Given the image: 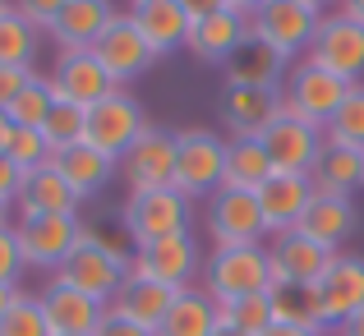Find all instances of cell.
<instances>
[{
    "label": "cell",
    "instance_id": "1",
    "mask_svg": "<svg viewBox=\"0 0 364 336\" xmlns=\"http://www.w3.org/2000/svg\"><path fill=\"white\" fill-rule=\"evenodd\" d=\"M129 254H134V249L116 244L111 235L83 230V239L74 244V254L65 258V267H60V272H51V276H60L65 286L92 295V300L111 304L120 295V286H124V272H129Z\"/></svg>",
    "mask_w": 364,
    "mask_h": 336
},
{
    "label": "cell",
    "instance_id": "2",
    "mask_svg": "<svg viewBox=\"0 0 364 336\" xmlns=\"http://www.w3.org/2000/svg\"><path fill=\"white\" fill-rule=\"evenodd\" d=\"M203 291L217 304L245 300V295L272 291V258L267 244H240V249H213L203 258Z\"/></svg>",
    "mask_w": 364,
    "mask_h": 336
},
{
    "label": "cell",
    "instance_id": "3",
    "mask_svg": "<svg viewBox=\"0 0 364 336\" xmlns=\"http://www.w3.org/2000/svg\"><path fill=\"white\" fill-rule=\"evenodd\" d=\"M120 230L129 249L157 244V239L185 235L189 230V198L180 189H152V194H129L120 212Z\"/></svg>",
    "mask_w": 364,
    "mask_h": 336
},
{
    "label": "cell",
    "instance_id": "4",
    "mask_svg": "<svg viewBox=\"0 0 364 336\" xmlns=\"http://www.w3.org/2000/svg\"><path fill=\"white\" fill-rule=\"evenodd\" d=\"M226 170V139L213 129H180L176 134V189L194 198H213Z\"/></svg>",
    "mask_w": 364,
    "mask_h": 336
},
{
    "label": "cell",
    "instance_id": "5",
    "mask_svg": "<svg viewBox=\"0 0 364 336\" xmlns=\"http://www.w3.org/2000/svg\"><path fill=\"white\" fill-rule=\"evenodd\" d=\"M350 88H355V83H346V79H337V74L318 70L314 60H295L291 70H286L282 97H286V111H295L300 120L328 129V120L337 115V107L346 102Z\"/></svg>",
    "mask_w": 364,
    "mask_h": 336
},
{
    "label": "cell",
    "instance_id": "6",
    "mask_svg": "<svg viewBox=\"0 0 364 336\" xmlns=\"http://www.w3.org/2000/svg\"><path fill=\"white\" fill-rule=\"evenodd\" d=\"M203 226L213 235V249H240V244H263L267 222L258 212V194L249 189H217L203 207Z\"/></svg>",
    "mask_w": 364,
    "mask_h": 336
},
{
    "label": "cell",
    "instance_id": "7",
    "mask_svg": "<svg viewBox=\"0 0 364 336\" xmlns=\"http://www.w3.org/2000/svg\"><path fill=\"white\" fill-rule=\"evenodd\" d=\"M148 129V111H143V102L134 97L129 88H116L107 102H97V107L88 111V148L107 152V157H124V152L139 143V134Z\"/></svg>",
    "mask_w": 364,
    "mask_h": 336
},
{
    "label": "cell",
    "instance_id": "8",
    "mask_svg": "<svg viewBox=\"0 0 364 336\" xmlns=\"http://www.w3.org/2000/svg\"><path fill=\"white\" fill-rule=\"evenodd\" d=\"M120 180L129 194H152V189H176V134L148 124L129 152L120 157Z\"/></svg>",
    "mask_w": 364,
    "mask_h": 336
},
{
    "label": "cell",
    "instance_id": "9",
    "mask_svg": "<svg viewBox=\"0 0 364 336\" xmlns=\"http://www.w3.org/2000/svg\"><path fill=\"white\" fill-rule=\"evenodd\" d=\"M318 18L323 14L295 5V0H267V5L249 18V37L267 42L282 60H295V55L304 60L309 46H314V33H318Z\"/></svg>",
    "mask_w": 364,
    "mask_h": 336
},
{
    "label": "cell",
    "instance_id": "10",
    "mask_svg": "<svg viewBox=\"0 0 364 336\" xmlns=\"http://www.w3.org/2000/svg\"><path fill=\"white\" fill-rule=\"evenodd\" d=\"M124 276H143V281H161L171 291H185L194 286V276H203V254H198L194 235H171L157 244H143L129 254V272Z\"/></svg>",
    "mask_w": 364,
    "mask_h": 336
},
{
    "label": "cell",
    "instance_id": "11",
    "mask_svg": "<svg viewBox=\"0 0 364 336\" xmlns=\"http://www.w3.org/2000/svg\"><path fill=\"white\" fill-rule=\"evenodd\" d=\"M304 60H314L318 70L337 74V79H346V83H364V23L337 14V9L323 14Z\"/></svg>",
    "mask_w": 364,
    "mask_h": 336
},
{
    "label": "cell",
    "instance_id": "12",
    "mask_svg": "<svg viewBox=\"0 0 364 336\" xmlns=\"http://www.w3.org/2000/svg\"><path fill=\"white\" fill-rule=\"evenodd\" d=\"M79 217H18L14 235H18V254L28 267H46V272H60L65 258L74 254V244L83 239Z\"/></svg>",
    "mask_w": 364,
    "mask_h": 336
},
{
    "label": "cell",
    "instance_id": "13",
    "mask_svg": "<svg viewBox=\"0 0 364 336\" xmlns=\"http://www.w3.org/2000/svg\"><path fill=\"white\" fill-rule=\"evenodd\" d=\"M286 97L282 88H245V83H226L217 97V115H222L231 139H263L272 120H282Z\"/></svg>",
    "mask_w": 364,
    "mask_h": 336
},
{
    "label": "cell",
    "instance_id": "14",
    "mask_svg": "<svg viewBox=\"0 0 364 336\" xmlns=\"http://www.w3.org/2000/svg\"><path fill=\"white\" fill-rule=\"evenodd\" d=\"M92 55H97L102 70L116 79V88H124V83H134V79H143V74L152 70V60H157V51H152L148 37L139 33V23L129 18V9H120V14L111 18V28L97 37Z\"/></svg>",
    "mask_w": 364,
    "mask_h": 336
},
{
    "label": "cell",
    "instance_id": "15",
    "mask_svg": "<svg viewBox=\"0 0 364 336\" xmlns=\"http://www.w3.org/2000/svg\"><path fill=\"white\" fill-rule=\"evenodd\" d=\"M258 143H263L272 170H295V175H309L314 161H318L323 148H328V134H323L318 124L300 120L295 111H282V120H272V129H267Z\"/></svg>",
    "mask_w": 364,
    "mask_h": 336
},
{
    "label": "cell",
    "instance_id": "16",
    "mask_svg": "<svg viewBox=\"0 0 364 336\" xmlns=\"http://www.w3.org/2000/svg\"><path fill=\"white\" fill-rule=\"evenodd\" d=\"M341 249H328L318 239H309L304 230H277L267 258H272V281H291V286H318L328 276V267L337 263Z\"/></svg>",
    "mask_w": 364,
    "mask_h": 336
},
{
    "label": "cell",
    "instance_id": "17",
    "mask_svg": "<svg viewBox=\"0 0 364 336\" xmlns=\"http://www.w3.org/2000/svg\"><path fill=\"white\" fill-rule=\"evenodd\" d=\"M55 88V97L70 102L79 111H92L97 102H107L116 92V79L102 70V60L92 51H74V55H55V70L46 74Z\"/></svg>",
    "mask_w": 364,
    "mask_h": 336
},
{
    "label": "cell",
    "instance_id": "18",
    "mask_svg": "<svg viewBox=\"0 0 364 336\" xmlns=\"http://www.w3.org/2000/svg\"><path fill=\"white\" fill-rule=\"evenodd\" d=\"M37 304H42V313H46L51 336H92L97 323L107 318V304L83 295V291H74V286H65L60 276H51V281L42 286Z\"/></svg>",
    "mask_w": 364,
    "mask_h": 336
},
{
    "label": "cell",
    "instance_id": "19",
    "mask_svg": "<svg viewBox=\"0 0 364 336\" xmlns=\"http://www.w3.org/2000/svg\"><path fill=\"white\" fill-rule=\"evenodd\" d=\"M309 203H314V180L309 175L272 170V175L258 185V212H263V222H267V235H277V230H295Z\"/></svg>",
    "mask_w": 364,
    "mask_h": 336
},
{
    "label": "cell",
    "instance_id": "20",
    "mask_svg": "<svg viewBox=\"0 0 364 336\" xmlns=\"http://www.w3.org/2000/svg\"><path fill=\"white\" fill-rule=\"evenodd\" d=\"M318 304L328 332H337L355 309H364V254H337V263L318 281Z\"/></svg>",
    "mask_w": 364,
    "mask_h": 336
},
{
    "label": "cell",
    "instance_id": "21",
    "mask_svg": "<svg viewBox=\"0 0 364 336\" xmlns=\"http://www.w3.org/2000/svg\"><path fill=\"white\" fill-rule=\"evenodd\" d=\"M79 203L83 198L70 189V180L60 175L55 161L28 170L23 175V189H18V217H79Z\"/></svg>",
    "mask_w": 364,
    "mask_h": 336
},
{
    "label": "cell",
    "instance_id": "22",
    "mask_svg": "<svg viewBox=\"0 0 364 336\" xmlns=\"http://www.w3.org/2000/svg\"><path fill=\"white\" fill-rule=\"evenodd\" d=\"M249 42V18L235 14V9H217V14L208 18H194V28H189V55H198L203 65H222L231 60L235 51Z\"/></svg>",
    "mask_w": 364,
    "mask_h": 336
},
{
    "label": "cell",
    "instance_id": "23",
    "mask_svg": "<svg viewBox=\"0 0 364 336\" xmlns=\"http://www.w3.org/2000/svg\"><path fill=\"white\" fill-rule=\"evenodd\" d=\"M120 9H111V0H70L65 14L55 18L51 37H55V55H74V51H92L97 37L111 28Z\"/></svg>",
    "mask_w": 364,
    "mask_h": 336
},
{
    "label": "cell",
    "instance_id": "24",
    "mask_svg": "<svg viewBox=\"0 0 364 336\" xmlns=\"http://www.w3.org/2000/svg\"><path fill=\"white\" fill-rule=\"evenodd\" d=\"M129 18L139 23V33L148 37V46L157 55H171V51H180V46H189L194 18L185 14L180 0H143V5L129 9Z\"/></svg>",
    "mask_w": 364,
    "mask_h": 336
},
{
    "label": "cell",
    "instance_id": "25",
    "mask_svg": "<svg viewBox=\"0 0 364 336\" xmlns=\"http://www.w3.org/2000/svg\"><path fill=\"white\" fill-rule=\"evenodd\" d=\"M309 239H318V244L328 249H341L350 235L360 230V212H355V198H332V194H314V203L304 207L300 226Z\"/></svg>",
    "mask_w": 364,
    "mask_h": 336
},
{
    "label": "cell",
    "instance_id": "26",
    "mask_svg": "<svg viewBox=\"0 0 364 336\" xmlns=\"http://www.w3.org/2000/svg\"><path fill=\"white\" fill-rule=\"evenodd\" d=\"M217 327H222L217 300L203 291V286H185V291L176 295V304H171V313L161 318L157 336H213Z\"/></svg>",
    "mask_w": 364,
    "mask_h": 336
},
{
    "label": "cell",
    "instance_id": "27",
    "mask_svg": "<svg viewBox=\"0 0 364 336\" xmlns=\"http://www.w3.org/2000/svg\"><path fill=\"white\" fill-rule=\"evenodd\" d=\"M309 180H314V194L350 198L355 189H364V152L341 148V143H328V148H323V157L314 161Z\"/></svg>",
    "mask_w": 364,
    "mask_h": 336
},
{
    "label": "cell",
    "instance_id": "28",
    "mask_svg": "<svg viewBox=\"0 0 364 336\" xmlns=\"http://www.w3.org/2000/svg\"><path fill=\"white\" fill-rule=\"evenodd\" d=\"M286 70H291V60H282L267 42L249 37L240 51L226 60V83H245V88H282Z\"/></svg>",
    "mask_w": 364,
    "mask_h": 336
},
{
    "label": "cell",
    "instance_id": "29",
    "mask_svg": "<svg viewBox=\"0 0 364 336\" xmlns=\"http://www.w3.org/2000/svg\"><path fill=\"white\" fill-rule=\"evenodd\" d=\"M176 295H180V291H171V286H161V281L124 276V286H120L116 300H111V309L124 313V318H134V323H143L148 332H157L161 318L171 313V304H176Z\"/></svg>",
    "mask_w": 364,
    "mask_h": 336
},
{
    "label": "cell",
    "instance_id": "30",
    "mask_svg": "<svg viewBox=\"0 0 364 336\" xmlns=\"http://www.w3.org/2000/svg\"><path fill=\"white\" fill-rule=\"evenodd\" d=\"M55 166H60V175L70 180V189L79 198H97L102 189L111 185V175H120V161L107 157V152L88 148V143H79V148H70L65 157H55Z\"/></svg>",
    "mask_w": 364,
    "mask_h": 336
},
{
    "label": "cell",
    "instance_id": "31",
    "mask_svg": "<svg viewBox=\"0 0 364 336\" xmlns=\"http://www.w3.org/2000/svg\"><path fill=\"white\" fill-rule=\"evenodd\" d=\"M272 300V313L277 323H291V327H304V332H323V304H318V286H291V281H272L267 291Z\"/></svg>",
    "mask_w": 364,
    "mask_h": 336
},
{
    "label": "cell",
    "instance_id": "32",
    "mask_svg": "<svg viewBox=\"0 0 364 336\" xmlns=\"http://www.w3.org/2000/svg\"><path fill=\"white\" fill-rule=\"evenodd\" d=\"M272 175V161H267L263 143L258 139H226V170H222V185L226 189H249L258 194V185Z\"/></svg>",
    "mask_w": 364,
    "mask_h": 336
},
{
    "label": "cell",
    "instance_id": "33",
    "mask_svg": "<svg viewBox=\"0 0 364 336\" xmlns=\"http://www.w3.org/2000/svg\"><path fill=\"white\" fill-rule=\"evenodd\" d=\"M37 28L18 14L14 5L0 14V70H33L37 60Z\"/></svg>",
    "mask_w": 364,
    "mask_h": 336
},
{
    "label": "cell",
    "instance_id": "34",
    "mask_svg": "<svg viewBox=\"0 0 364 336\" xmlns=\"http://www.w3.org/2000/svg\"><path fill=\"white\" fill-rule=\"evenodd\" d=\"M42 139H46V148H51V157H65L70 148H79V143L88 139V111H79V107L55 97V107L42 124Z\"/></svg>",
    "mask_w": 364,
    "mask_h": 336
},
{
    "label": "cell",
    "instance_id": "35",
    "mask_svg": "<svg viewBox=\"0 0 364 336\" xmlns=\"http://www.w3.org/2000/svg\"><path fill=\"white\" fill-rule=\"evenodd\" d=\"M51 107H55L51 79H46V74H33V83L9 102V120H14V129H42L46 115H51Z\"/></svg>",
    "mask_w": 364,
    "mask_h": 336
},
{
    "label": "cell",
    "instance_id": "36",
    "mask_svg": "<svg viewBox=\"0 0 364 336\" xmlns=\"http://www.w3.org/2000/svg\"><path fill=\"white\" fill-rule=\"evenodd\" d=\"M328 143H341V148H355L364 152V83L346 92V102L337 107V115L328 120Z\"/></svg>",
    "mask_w": 364,
    "mask_h": 336
},
{
    "label": "cell",
    "instance_id": "37",
    "mask_svg": "<svg viewBox=\"0 0 364 336\" xmlns=\"http://www.w3.org/2000/svg\"><path fill=\"white\" fill-rule=\"evenodd\" d=\"M217 309H222V323H226V327H235V332H245V336H263L277 323L272 300H267V295H245V300L217 304Z\"/></svg>",
    "mask_w": 364,
    "mask_h": 336
},
{
    "label": "cell",
    "instance_id": "38",
    "mask_svg": "<svg viewBox=\"0 0 364 336\" xmlns=\"http://www.w3.org/2000/svg\"><path fill=\"white\" fill-rule=\"evenodd\" d=\"M0 336H51V327H46V313H42V304H37V295L18 291L14 309L0 318Z\"/></svg>",
    "mask_w": 364,
    "mask_h": 336
},
{
    "label": "cell",
    "instance_id": "39",
    "mask_svg": "<svg viewBox=\"0 0 364 336\" xmlns=\"http://www.w3.org/2000/svg\"><path fill=\"white\" fill-rule=\"evenodd\" d=\"M5 157H14L23 170H37V166H46V161H55L51 148H46V139H42V129H14Z\"/></svg>",
    "mask_w": 364,
    "mask_h": 336
},
{
    "label": "cell",
    "instance_id": "40",
    "mask_svg": "<svg viewBox=\"0 0 364 336\" xmlns=\"http://www.w3.org/2000/svg\"><path fill=\"white\" fill-rule=\"evenodd\" d=\"M23 272H28V263H23V254H18L14 226H0V286H18Z\"/></svg>",
    "mask_w": 364,
    "mask_h": 336
},
{
    "label": "cell",
    "instance_id": "41",
    "mask_svg": "<svg viewBox=\"0 0 364 336\" xmlns=\"http://www.w3.org/2000/svg\"><path fill=\"white\" fill-rule=\"evenodd\" d=\"M65 5H70V0H14V9L37 28V33H51L55 18L65 14Z\"/></svg>",
    "mask_w": 364,
    "mask_h": 336
},
{
    "label": "cell",
    "instance_id": "42",
    "mask_svg": "<svg viewBox=\"0 0 364 336\" xmlns=\"http://www.w3.org/2000/svg\"><path fill=\"white\" fill-rule=\"evenodd\" d=\"M92 336H157V332H148V327H143V323L124 318V313H116V309H111V304H107V318L97 323V332H92Z\"/></svg>",
    "mask_w": 364,
    "mask_h": 336
},
{
    "label": "cell",
    "instance_id": "43",
    "mask_svg": "<svg viewBox=\"0 0 364 336\" xmlns=\"http://www.w3.org/2000/svg\"><path fill=\"white\" fill-rule=\"evenodd\" d=\"M28 170L14 157H0V203H18V189H23Z\"/></svg>",
    "mask_w": 364,
    "mask_h": 336
},
{
    "label": "cell",
    "instance_id": "44",
    "mask_svg": "<svg viewBox=\"0 0 364 336\" xmlns=\"http://www.w3.org/2000/svg\"><path fill=\"white\" fill-rule=\"evenodd\" d=\"M33 74L37 70H0V111H9V102L33 83Z\"/></svg>",
    "mask_w": 364,
    "mask_h": 336
},
{
    "label": "cell",
    "instance_id": "45",
    "mask_svg": "<svg viewBox=\"0 0 364 336\" xmlns=\"http://www.w3.org/2000/svg\"><path fill=\"white\" fill-rule=\"evenodd\" d=\"M180 5H185L189 18H208V14H217V9H226V0H180Z\"/></svg>",
    "mask_w": 364,
    "mask_h": 336
},
{
    "label": "cell",
    "instance_id": "46",
    "mask_svg": "<svg viewBox=\"0 0 364 336\" xmlns=\"http://www.w3.org/2000/svg\"><path fill=\"white\" fill-rule=\"evenodd\" d=\"M332 336H364V309H355V313H350V318L341 323V327L332 332Z\"/></svg>",
    "mask_w": 364,
    "mask_h": 336
},
{
    "label": "cell",
    "instance_id": "47",
    "mask_svg": "<svg viewBox=\"0 0 364 336\" xmlns=\"http://www.w3.org/2000/svg\"><path fill=\"white\" fill-rule=\"evenodd\" d=\"M263 5H267V0H226V9H235V14H245V18H254Z\"/></svg>",
    "mask_w": 364,
    "mask_h": 336
},
{
    "label": "cell",
    "instance_id": "48",
    "mask_svg": "<svg viewBox=\"0 0 364 336\" xmlns=\"http://www.w3.org/2000/svg\"><path fill=\"white\" fill-rule=\"evenodd\" d=\"M263 336H323V332H304V327H291V323H272Z\"/></svg>",
    "mask_w": 364,
    "mask_h": 336
},
{
    "label": "cell",
    "instance_id": "49",
    "mask_svg": "<svg viewBox=\"0 0 364 336\" xmlns=\"http://www.w3.org/2000/svg\"><path fill=\"white\" fill-rule=\"evenodd\" d=\"M337 14L355 18V23H364V0H337Z\"/></svg>",
    "mask_w": 364,
    "mask_h": 336
},
{
    "label": "cell",
    "instance_id": "50",
    "mask_svg": "<svg viewBox=\"0 0 364 336\" xmlns=\"http://www.w3.org/2000/svg\"><path fill=\"white\" fill-rule=\"evenodd\" d=\"M9 139H14V120H9V111H0V157L9 152Z\"/></svg>",
    "mask_w": 364,
    "mask_h": 336
},
{
    "label": "cell",
    "instance_id": "51",
    "mask_svg": "<svg viewBox=\"0 0 364 336\" xmlns=\"http://www.w3.org/2000/svg\"><path fill=\"white\" fill-rule=\"evenodd\" d=\"M14 300H18V286H0V318L14 309Z\"/></svg>",
    "mask_w": 364,
    "mask_h": 336
},
{
    "label": "cell",
    "instance_id": "52",
    "mask_svg": "<svg viewBox=\"0 0 364 336\" xmlns=\"http://www.w3.org/2000/svg\"><path fill=\"white\" fill-rule=\"evenodd\" d=\"M295 5H304V9H314V14H323V9H332L337 0H295Z\"/></svg>",
    "mask_w": 364,
    "mask_h": 336
},
{
    "label": "cell",
    "instance_id": "53",
    "mask_svg": "<svg viewBox=\"0 0 364 336\" xmlns=\"http://www.w3.org/2000/svg\"><path fill=\"white\" fill-rule=\"evenodd\" d=\"M9 207H14V203H0V226H14V222H9Z\"/></svg>",
    "mask_w": 364,
    "mask_h": 336
},
{
    "label": "cell",
    "instance_id": "54",
    "mask_svg": "<svg viewBox=\"0 0 364 336\" xmlns=\"http://www.w3.org/2000/svg\"><path fill=\"white\" fill-rule=\"evenodd\" d=\"M213 336H245V332H235V327H226V323H222V327H217Z\"/></svg>",
    "mask_w": 364,
    "mask_h": 336
},
{
    "label": "cell",
    "instance_id": "55",
    "mask_svg": "<svg viewBox=\"0 0 364 336\" xmlns=\"http://www.w3.org/2000/svg\"><path fill=\"white\" fill-rule=\"evenodd\" d=\"M9 5H14V0H0V14H5V9H9Z\"/></svg>",
    "mask_w": 364,
    "mask_h": 336
},
{
    "label": "cell",
    "instance_id": "56",
    "mask_svg": "<svg viewBox=\"0 0 364 336\" xmlns=\"http://www.w3.org/2000/svg\"><path fill=\"white\" fill-rule=\"evenodd\" d=\"M134 5H143V0H129V9H134Z\"/></svg>",
    "mask_w": 364,
    "mask_h": 336
}]
</instances>
